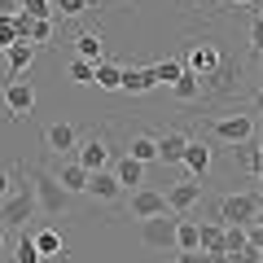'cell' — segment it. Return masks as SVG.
Returning a JSON list of instances; mask_svg holds the SVG:
<instances>
[{
  "label": "cell",
  "mask_w": 263,
  "mask_h": 263,
  "mask_svg": "<svg viewBox=\"0 0 263 263\" xmlns=\"http://www.w3.org/2000/svg\"><path fill=\"white\" fill-rule=\"evenodd\" d=\"M27 176H31V189H35V211H44L48 224L62 219L66 215V197H70V193L57 184V176H53V171H44V167H31Z\"/></svg>",
  "instance_id": "6da1fadb"
},
{
  "label": "cell",
  "mask_w": 263,
  "mask_h": 263,
  "mask_svg": "<svg viewBox=\"0 0 263 263\" xmlns=\"http://www.w3.org/2000/svg\"><path fill=\"white\" fill-rule=\"evenodd\" d=\"M180 66L206 84V79H219V70H224V53H219V44H211V40H193V44L184 48V62H180Z\"/></svg>",
  "instance_id": "7a4b0ae2"
},
{
  "label": "cell",
  "mask_w": 263,
  "mask_h": 263,
  "mask_svg": "<svg viewBox=\"0 0 263 263\" xmlns=\"http://www.w3.org/2000/svg\"><path fill=\"white\" fill-rule=\"evenodd\" d=\"M35 215V189H13L5 202H0V228H22L27 219Z\"/></svg>",
  "instance_id": "3957f363"
},
{
  "label": "cell",
  "mask_w": 263,
  "mask_h": 263,
  "mask_svg": "<svg viewBox=\"0 0 263 263\" xmlns=\"http://www.w3.org/2000/svg\"><path fill=\"white\" fill-rule=\"evenodd\" d=\"M0 110L13 114V119H27L31 110H35V88H31V79H9V84L0 88Z\"/></svg>",
  "instance_id": "277c9868"
},
{
  "label": "cell",
  "mask_w": 263,
  "mask_h": 263,
  "mask_svg": "<svg viewBox=\"0 0 263 263\" xmlns=\"http://www.w3.org/2000/svg\"><path fill=\"white\" fill-rule=\"evenodd\" d=\"M211 136L224 145H241L254 136V114H224V119H211Z\"/></svg>",
  "instance_id": "5b68a950"
},
{
  "label": "cell",
  "mask_w": 263,
  "mask_h": 263,
  "mask_svg": "<svg viewBox=\"0 0 263 263\" xmlns=\"http://www.w3.org/2000/svg\"><path fill=\"white\" fill-rule=\"evenodd\" d=\"M259 219V193H228L219 202V224H250Z\"/></svg>",
  "instance_id": "8992f818"
},
{
  "label": "cell",
  "mask_w": 263,
  "mask_h": 263,
  "mask_svg": "<svg viewBox=\"0 0 263 263\" xmlns=\"http://www.w3.org/2000/svg\"><path fill=\"white\" fill-rule=\"evenodd\" d=\"M75 162L84 171H101V167H110V145H105V136H88V141H75Z\"/></svg>",
  "instance_id": "52a82bcc"
},
{
  "label": "cell",
  "mask_w": 263,
  "mask_h": 263,
  "mask_svg": "<svg viewBox=\"0 0 263 263\" xmlns=\"http://www.w3.org/2000/svg\"><path fill=\"white\" fill-rule=\"evenodd\" d=\"M171 237H176V219L162 211V215H149V219H141V241L149 246V250H167L171 246Z\"/></svg>",
  "instance_id": "ba28073f"
},
{
  "label": "cell",
  "mask_w": 263,
  "mask_h": 263,
  "mask_svg": "<svg viewBox=\"0 0 263 263\" xmlns=\"http://www.w3.org/2000/svg\"><path fill=\"white\" fill-rule=\"evenodd\" d=\"M162 211H167V197L158 189H132V197H127L132 219H149V215H162Z\"/></svg>",
  "instance_id": "9c48e42d"
},
{
  "label": "cell",
  "mask_w": 263,
  "mask_h": 263,
  "mask_svg": "<svg viewBox=\"0 0 263 263\" xmlns=\"http://www.w3.org/2000/svg\"><path fill=\"white\" fill-rule=\"evenodd\" d=\"M162 197H167V211L184 215L189 206H197V202H202V184H197L193 176H189V180H176V184H171V189H167Z\"/></svg>",
  "instance_id": "30bf717a"
},
{
  "label": "cell",
  "mask_w": 263,
  "mask_h": 263,
  "mask_svg": "<svg viewBox=\"0 0 263 263\" xmlns=\"http://www.w3.org/2000/svg\"><path fill=\"white\" fill-rule=\"evenodd\" d=\"M84 193H92L97 202H119L123 197V184L114 180V171H88V184H84Z\"/></svg>",
  "instance_id": "8fae6325"
},
{
  "label": "cell",
  "mask_w": 263,
  "mask_h": 263,
  "mask_svg": "<svg viewBox=\"0 0 263 263\" xmlns=\"http://www.w3.org/2000/svg\"><path fill=\"white\" fill-rule=\"evenodd\" d=\"M5 62H9V79L27 75V70H31V62H35V44H31L27 35H18L9 48H5Z\"/></svg>",
  "instance_id": "7c38bea8"
},
{
  "label": "cell",
  "mask_w": 263,
  "mask_h": 263,
  "mask_svg": "<svg viewBox=\"0 0 263 263\" xmlns=\"http://www.w3.org/2000/svg\"><path fill=\"white\" fill-rule=\"evenodd\" d=\"M149 88H158L154 84V70L149 66H123V75H119V92H149Z\"/></svg>",
  "instance_id": "4fadbf2b"
},
{
  "label": "cell",
  "mask_w": 263,
  "mask_h": 263,
  "mask_svg": "<svg viewBox=\"0 0 263 263\" xmlns=\"http://www.w3.org/2000/svg\"><path fill=\"white\" fill-rule=\"evenodd\" d=\"M75 141H79V132L70 123H48L44 127V149H53V154H70Z\"/></svg>",
  "instance_id": "5bb4252c"
},
{
  "label": "cell",
  "mask_w": 263,
  "mask_h": 263,
  "mask_svg": "<svg viewBox=\"0 0 263 263\" xmlns=\"http://www.w3.org/2000/svg\"><path fill=\"white\" fill-rule=\"evenodd\" d=\"M180 162L189 167V176H193V180H202V176L211 171V149H206V141H189L184 154H180Z\"/></svg>",
  "instance_id": "9a60e30c"
},
{
  "label": "cell",
  "mask_w": 263,
  "mask_h": 263,
  "mask_svg": "<svg viewBox=\"0 0 263 263\" xmlns=\"http://www.w3.org/2000/svg\"><path fill=\"white\" fill-rule=\"evenodd\" d=\"M154 141H158V162H180V154H184V145H189V132L167 127L162 136H154Z\"/></svg>",
  "instance_id": "2e32d148"
},
{
  "label": "cell",
  "mask_w": 263,
  "mask_h": 263,
  "mask_svg": "<svg viewBox=\"0 0 263 263\" xmlns=\"http://www.w3.org/2000/svg\"><path fill=\"white\" fill-rule=\"evenodd\" d=\"M31 241H35V250H40V259H57V254L66 250V241H62V233H57L53 224H44V228H35V233H31Z\"/></svg>",
  "instance_id": "e0dca14e"
},
{
  "label": "cell",
  "mask_w": 263,
  "mask_h": 263,
  "mask_svg": "<svg viewBox=\"0 0 263 263\" xmlns=\"http://www.w3.org/2000/svg\"><path fill=\"white\" fill-rule=\"evenodd\" d=\"M145 171H149V167H145V162H136V158H127V154L114 162V180H119L123 189H132V184L141 189V184H145Z\"/></svg>",
  "instance_id": "ac0fdd59"
},
{
  "label": "cell",
  "mask_w": 263,
  "mask_h": 263,
  "mask_svg": "<svg viewBox=\"0 0 263 263\" xmlns=\"http://www.w3.org/2000/svg\"><path fill=\"white\" fill-rule=\"evenodd\" d=\"M127 158L145 162V167H149V162H158V141H154L149 132H136V136L127 141Z\"/></svg>",
  "instance_id": "d6986e66"
},
{
  "label": "cell",
  "mask_w": 263,
  "mask_h": 263,
  "mask_svg": "<svg viewBox=\"0 0 263 263\" xmlns=\"http://www.w3.org/2000/svg\"><path fill=\"white\" fill-rule=\"evenodd\" d=\"M53 176H57V184H62L66 193H84V184H88V171L79 167L75 158H70V162H62V167H57Z\"/></svg>",
  "instance_id": "ffe728a7"
},
{
  "label": "cell",
  "mask_w": 263,
  "mask_h": 263,
  "mask_svg": "<svg viewBox=\"0 0 263 263\" xmlns=\"http://www.w3.org/2000/svg\"><path fill=\"white\" fill-rule=\"evenodd\" d=\"M197 250L206 254H224V224H197Z\"/></svg>",
  "instance_id": "44dd1931"
},
{
  "label": "cell",
  "mask_w": 263,
  "mask_h": 263,
  "mask_svg": "<svg viewBox=\"0 0 263 263\" xmlns=\"http://www.w3.org/2000/svg\"><path fill=\"white\" fill-rule=\"evenodd\" d=\"M119 75H123V66H114V62H92V84L101 88V92H119Z\"/></svg>",
  "instance_id": "7402d4cb"
},
{
  "label": "cell",
  "mask_w": 263,
  "mask_h": 263,
  "mask_svg": "<svg viewBox=\"0 0 263 263\" xmlns=\"http://www.w3.org/2000/svg\"><path fill=\"white\" fill-rule=\"evenodd\" d=\"M171 92H176V101H180V105H193L197 97H202V79H197V75H189V70H184V75H180L176 84H171Z\"/></svg>",
  "instance_id": "603a6c76"
},
{
  "label": "cell",
  "mask_w": 263,
  "mask_h": 263,
  "mask_svg": "<svg viewBox=\"0 0 263 263\" xmlns=\"http://www.w3.org/2000/svg\"><path fill=\"white\" fill-rule=\"evenodd\" d=\"M75 57H84V62H101V31H84V35L75 40Z\"/></svg>",
  "instance_id": "cb8c5ba5"
},
{
  "label": "cell",
  "mask_w": 263,
  "mask_h": 263,
  "mask_svg": "<svg viewBox=\"0 0 263 263\" xmlns=\"http://www.w3.org/2000/svg\"><path fill=\"white\" fill-rule=\"evenodd\" d=\"M176 250H197V224L193 219H176V237H171Z\"/></svg>",
  "instance_id": "d4e9b609"
},
{
  "label": "cell",
  "mask_w": 263,
  "mask_h": 263,
  "mask_svg": "<svg viewBox=\"0 0 263 263\" xmlns=\"http://www.w3.org/2000/svg\"><path fill=\"white\" fill-rule=\"evenodd\" d=\"M9 263H40V250H35V241H31V228H22V237H18V246H13V259Z\"/></svg>",
  "instance_id": "484cf974"
},
{
  "label": "cell",
  "mask_w": 263,
  "mask_h": 263,
  "mask_svg": "<svg viewBox=\"0 0 263 263\" xmlns=\"http://www.w3.org/2000/svg\"><path fill=\"white\" fill-rule=\"evenodd\" d=\"M149 70H154V84H167V88L176 84L180 75H184V66H180L176 57H167V62H158V66H149Z\"/></svg>",
  "instance_id": "4316f807"
},
{
  "label": "cell",
  "mask_w": 263,
  "mask_h": 263,
  "mask_svg": "<svg viewBox=\"0 0 263 263\" xmlns=\"http://www.w3.org/2000/svg\"><path fill=\"white\" fill-rule=\"evenodd\" d=\"M228 149H233V158H241V167L250 171L254 180H259V149H254L250 141H241V145H228Z\"/></svg>",
  "instance_id": "83f0119b"
},
{
  "label": "cell",
  "mask_w": 263,
  "mask_h": 263,
  "mask_svg": "<svg viewBox=\"0 0 263 263\" xmlns=\"http://www.w3.org/2000/svg\"><path fill=\"white\" fill-rule=\"evenodd\" d=\"M88 9V0H53V22H70Z\"/></svg>",
  "instance_id": "f1b7e54d"
},
{
  "label": "cell",
  "mask_w": 263,
  "mask_h": 263,
  "mask_svg": "<svg viewBox=\"0 0 263 263\" xmlns=\"http://www.w3.org/2000/svg\"><path fill=\"white\" fill-rule=\"evenodd\" d=\"M18 13H27V18H53V0H22Z\"/></svg>",
  "instance_id": "f546056e"
},
{
  "label": "cell",
  "mask_w": 263,
  "mask_h": 263,
  "mask_svg": "<svg viewBox=\"0 0 263 263\" xmlns=\"http://www.w3.org/2000/svg\"><path fill=\"white\" fill-rule=\"evenodd\" d=\"M18 40V22H13V13H0V53Z\"/></svg>",
  "instance_id": "4dcf8cb0"
},
{
  "label": "cell",
  "mask_w": 263,
  "mask_h": 263,
  "mask_svg": "<svg viewBox=\"0 0 263 263\" xmlns=\"http://www.w3.org/2000/svg\"><path fill=\"white\" fill-rule=\"evenodd\" d=\"M70 79H75V84H92V62L75 57V62H70Z\"/></svg>",
  "instance_id": "1f68e13d"
},
{
  "label": "cell",
  "mask_w": 263,
  "mask_h": 263,
  "mask_svg": "<svg viewBox=\"0 0 263 263\" xmlns=\"http://www.w3.org/2000/svg\"><path fill=\"white\" fill-rule=\"evenodd\" d=\"M9 193H13V171H9V167H0V202H5Z\"/></svg>",
  "instance_id": "d6a6232c"
},
{
  "label": "cell",
  "mask_w": 263,
  "mask_h": 263,
  "mask_svg": "<svg viewBox=\"0 0 263 263\" xmlns=\"http://www.w3.org/2000/svg\"><path fill=\"white\" fill-rule=\"evenodd\" d=\"M176 263H206V250H180Z\"/></svg>",
  "instance_id": "836d02e7"
},
{
  "label": "cell",
  "mask_w": 263,
  "mask_h": 263,
  "mask_svg": "<svg viewBox=\"0 0 263 263\" xmlns=\"http://www.w3.org/2000/svg\"><path fill=\"white\" fill-rule=\"evenodd\" d=\"M18 5L22 0H0V13H18Z\"/></svg>",
  "instance_id": "e575fe53"
},
{
  "label": "cell",
  "mask_w": 263,
  "mask_h": 263,
  "mask_svg": "<svg viewBox=\"0 0 263 263\" xmlns=\"http://www.w3.org/2000/svg\"><path fill=\"white\" fill-rule=\"evenodd\" d=\"M5 233H9V228H0V254H5Z\"/></svg>",
  "instance_id": "d590c367"
},
{
  "label": "cell",
  "mask_w": 263,
  "mask_h": 263,
  "mask_svg": "<svg viewBox=\"0 0 263 263\" xmlns=\"http://www.w3.org/2000/svg\"><path fill=\"white\" fill-rule=\"evenodd\" d=\"M233 5H250V9H254V5H259V0H233Z\"/></svg>",
  "instance_id": "8d00e7d4"
},
{
  "label": "cell",
  "mask_w": 263,
  "mask_h": 263,
  "mask_svg": "<svg viewBox=\"0 0 263 263\" xmlns=\"http://www.w3.org/2000/svg\"><path fill=\"white\" fill-rule=\"evenodd\" d=\"M0 263H9V259H0Z\"/></svg>",
  "instance_id": "74e56055"
}]
</instances>
